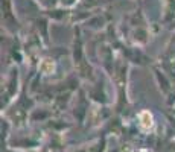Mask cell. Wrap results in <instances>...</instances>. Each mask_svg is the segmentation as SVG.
<instances>
[{"label":"cell","mask_w":175,"mask_h":152,"mask_svg":"<svg viewBox=\"0 0 175 152\" xmlns=\"http://www.w3.org/2000/svg\"><path fill=\"white\" fill-rule=\"evenodd\" d=\"M140 119H142V125H143L145 128H149L151 126V120H152V119H151L149 113H146V111H145V113H142Z\"/></svg>","instance_id":"1"}]
</instances>
